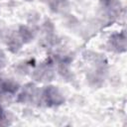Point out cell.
<instances>
[{"label": "cell", "mask_w": 127, "mask_h": 127, "mask_svg": "<svg viewBox=\"0 0 127 127\" xmlns=\"http://www.w3.org/2000/svg\"><path fill=\"white\" fill-rule=\"evenodd\" d=\"M101 6L112 15H117L121 10V4L119 0H100Z\"/></svg>", "instance_id": "3"}, {"label": "cell", "mask_w": 127, "mask_h": 127, "mask_svg": "<svg viewBox=\"0 0 127 127\" xmlns=\"http://www.w3.org/2000/svg\"><path fill=\"white\" fill-rule=\"evenodd\" d=\"M66 5H67L66 0H53L51 2V8L57 12L60 11V9L64 8Z\"/></svg>", "instance_id": "8"}, {"label": "cell", "mask_w": 127, "mask_h": 127, "mask_svg": "<svg viewBox=\"0 0 127 127\" xmlns=\"http://www.w3.org/2000/svg\"><path fill=\"white\" fill-rule=\"evenodd\" d=\"M19 35H20V38L22 39V41L24 43H28L30 42L34 35H33V31L31 29H29L28 27L26 26H21L20 29H19Z\"/></svg>", "instance_id": "7"}, {"label": "cell", "mask_w": 127, "mask_h": 127, "mask_svg": "<svg viewBox=\"0 0 127 127\" xmlns=\"http://www.w3.org/2000/svg\"><path fill=\"white\" fill-rule=\"evenodd\" d=\"M9 48H10V50L13 52V53H16L19 49H20V47H21V43L19 42V40L16 38H13V39H11L10 41H9Z\"/></svg>", "instance_id": "9"}, {"label": "cell", "mask_w": 127, "mask_h": 127, "mask_svg": "<svg viewBox=\"0 0 127 127\" xmlns=\"http://www.w3.org/2000/svg\"><path fill=\"white\" fill-rule=\"evenodd\" d=\"M111 46L117 52H125L126 51V36L124 33L114 34L110 37L109 40Z\"/></svg>", "instance_id": "2"}, {"label": "cell", "mask_w": 127, "mask_h": 127, "mask_svg": "<svg viewBox=\"0 0 127 127\" xmlns=\"http://www.w3.org/2000/svg\"><path fill=\"white\" fill-rule=\"evenodd\" d=\"M4 60H5V59H4V54L0 51V68L4 65Z\"/></svg>", "instance_id": "10"}, {"label": "cell", "mask_w": 127, "mask_h": 127, "mask_svg": "<svg viewBox=\"0 0 127 127\" xmlns=\"http://www.w3.org/2000/svg\"><path fill=\"white\" fill-rule=\"evenodd\" d=\"M36 93V86L34 84H27L25 87H24V90L23 92L20 94L19 96V101H22V102H27V101H30L33 99L34 95Z\"/></svg>", "instance_id": "5"}, {"label": "cell", "mask_w": 127, "mask_h": 127, "mask_svg": "<svg viewBox=\"0 0 127 127\" xmlns=\"http://www.w3.org/2000/svg\"><path fill=\"white\" fill-rule=\"evenodd\" d=\"M0 88H1V90H2V91H4V92H8V93H15V92L18 90L19 85H18V83H16L15 81L7 79V80H4V81L1 83Z\"/></svg>", "instance_id": "6"}, {"label": "cell", "mask_w": 127, "mask_h": 127, "mask_svg": "<svg viewBox=\"0 0 127 127\" xmlns=\"http://www.w3.org/2000/svg\"><path fill=\"white\" fill-rule=\"evenodd\" d=\"M26 1H33V0H26Z\"/></svg>", "instance_id": "11"}, {"label": "cell", "mask_w": 127, "mask_h": 127, "mask_svg": "<svg viewBox=\"0 0 127 127\" xmlns=\"http://www.w3.org/2000/svg\"><path fill=\"white\" fill-rule=\"evenodd\" d=\"M33 77L38 81L49 80L50 78L53 77V71L50 68L46 67V66H42V67H40V68H38L37 70L34 71Z\"/></svg>", "instance_id": "4"}, {"label": "cell", "mask_w": 127, "mask_h": 127, "mask_svg": "<svg viewBox=\"0 0 127 127\" xmlns=\"http://www.w3.org/2000/svg\"><path fill=\"white\" fill-rule=\"evenodd\" d=\"M43 96H44L45 102L49 106L60 105L64 101V98L61 93V91L56 86H53V85H49L44 89Z\"/></svg>", "instance_id": "1"}]
</instances>
